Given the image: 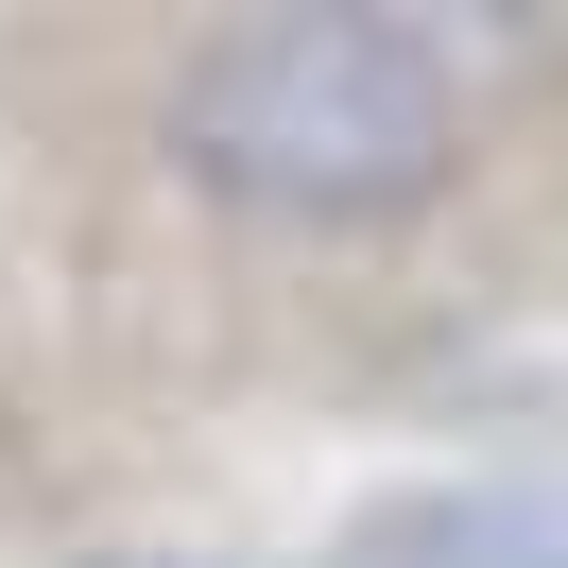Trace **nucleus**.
Listing matches in <instances>:
<instances>
[{"instance_id":"nucleus-3","label":"nucleus","mask_w":568,"mask_h":568,"mask_svg":"<svg viewBox=\"0 0 568 568\" xmlns=\"http://www.w3.org/2000/svg\"><path fill=\"white\" fill-rule=\"evenodd\" d=\"M139 568H190V551H139Z\"/></svg>"},{"instance_id":"nucleus-1","label":"nucleus","mask_w":568,"mask_h":568,"mask_svg":"<svg viewBox=\"0 0 568 568\" xmlns=\"http://www.w3.org/2000/svg\"><path fill=\"white\" fill-rule=\"evenodd\" d=\"M173 173L258 224H414L465 173V52L396 0H258L173 52Z\"/></svg>"},{"instance_id":"nucleus-2","label":"nucleus","mask_w":568,"mask_h":568,"mask_svg":"<svg viewBox=\"0 0 568 568\" xmlns=\"http://www.w3.org/2000/svg\"><path fill=\"white\" fill-rule=\"evenodd\" d=\"M345 568H568V499L551 483H414L345 534Z\"/></svg>"}]
</instances>
